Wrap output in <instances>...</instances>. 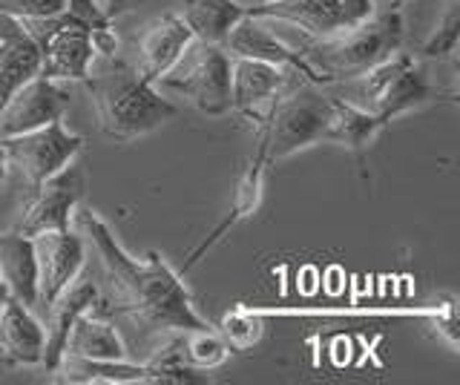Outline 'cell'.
Here are the masks:
<instances>
[{
    "label": "cell",
    "mask_w": 460,
    "mask_h": 385,
    "mask_svg": "<svg viewBox=\"0 0 460 385\" xmlns=\"http://www.w3.org/2000/svg\"><path fill=\"white\" fill-rule=\"evenodd\" d=\"M222 47L227 49L230 58H251V61H265V64L296 69V49L277 32H270L262 18H251L248 12H244V18L227 32Z\"/></svg>",
    "instance_id": "20"
},
{
    "label": "cell",
    "mask_w": 460,
    "mask_h": 385,
    "mask_svg": "<svg viewBox=\"0 0 460 385\" xmlns=\"http://www.w3.org/2000/svg\"><path fill=\"white\" fill-rule=\"evenodd\" d=\"M98 127L110 141H136L179 116V107L158 92L133 64L110 58L107 69L86 75Z\"/></svg>",
    "instance_id": "3"
},
{
    "label": "cell",
    "mask_w": 460,
    "mask_h": 385,
    "mask_svg": "<svg viewBox=\"0 0 460 385\" xmlns=\"http://www.w3.org/2000/svg\"><path fill=\"white\" fill-rule=\"evenodd\" d=\"M222 334H225V339H227L234 348H248V346H253V342L259 339V334H262V328H259V322L251 317V313L234 311V313H227V317H225V322H222Z\"/></svg>",
    "instance_id": "26"
},
{
    "label": "cell",
    "mask_w": 460,
    "mask_h": 385,
    "mask_svg": "<svg viewBox=\"0 0 460 385\" xmlns=\"http://www.w3.org/2000/svg\"><path fill=\"white\" fill-rule=\"evenodd\" d=\"M84 170L72 162L61 173L40 181L38 188H29V198L21 210L18 233L38 236L47 231H66L72 216L84 198Z\"/></svg>",
    "instance_id": "10"
},
{
    "label": "cell",
    "mask_w": 460,
    "mask_h": 385,
    "mask_svg": "<svg viewBox=\"0 0 460 385\" xmlns=\"http://www.w3.org/2000/svg\"><path fill=\"white\" fill-rule=\"evenodd\" d=\"M6 176H9V159H6V147L4 141H0V188L6 184Z\"/></svg>",
    "instance_id": "29"
},
{
    "label": "cell",
    "mask_w": 460,
    "mask_h": 385,
    "mask_svg": "<svg viewBox=\"0 0 460 385\" xmlns=\"http://www.w3.org/2000/svg\"><path fill=\"white\" fill-rule=\"evenodd\" d=\"M251 18L277 21L311 38H331L349 32L371 18L374 0H270L244 6Z\"/></svg>",
    "instance_id": "8"
},
{
    "label": "cell",
    "mask_w": 460,
    "mask_h": 385,
    "mask_svg": "<svg viewBox=\"0 0 460 385\" xmlns=\"http://www.w3.org/2000/svg\"><path fill=\"white\" fill-rule=\"evenodd\" d=\"M294 66H277L251 58H230V98L234 112L253 121L259 127L265 121L268 109L282 95L288 81L294 78Z\"/></svg>",
    "instance_id": "13"
},
{
    "label": "cell",
    "mask_w": 460,
    "mask_h": 385,
    "mask_svg": "<svg viewBox=\"0 0 460 385\" xmlns=\"http://www.w3.org/2000/svg\"><path fill=\"white\" fill-rule=\"evenodd\" d=\"M394 4H400V0H394Z\"/></svg>",
    "instance_id": "32"
},
{
    "label": "cell",
    "mask_w": 460,
    "mask_h": 385,
    "mask_svg": "<svg viewBox=\"0 0 460 385\" xmlns=\"http://www.w3.org/2000/svg\"><path fill=\"white\" fill-rule=\"evenodd\" d=\"M38 259V305L49 308L64 288L84 274L86 245L84 236L66 231H47L32 236Z\"/></svg>",
    "instance_id": "12"
},
{
    "label": "cell",
    "mask_w": 460,
    "mask_h": 385,
    "mask_svg": "<svg viewBox=\"0 0 460 385\" xmlns=\"http://www.w3.org/2000/svg\"><path fill=\"white\" fill-rule=\"evenodd\" d=\"M72 219L78 222L81 233L93 241L95 253L104 262L107 276L119 293L115 308L155 331H210L213 325L196 311L181 276L164 262L162 253L150 250L144 256H133L93 207L78 205Z\"/></svg>",
    "instance_id": "1"
},
{
    "label": "cell",
    "mask_w": 460,
    "mask_h": 385,
    "mask_svg": "<svg viewBox=\"0 0 460 385\" xmlns=\"http://www.w3.org/2000/svg\"><path fill=\"white\" fill-rule=\"evenodd\" d=\"M402 35H406L402 12L388 6L383 12H371V18L354 30L331 38H311L299 32V40L291 47L296 49L299 73L325 87V83L363 78L368 69L383 64L388 55L402 47Z\"/></svg>",
    "instance_id": "2"
},
{
    "label": "cell",
    "mask_w": 460,
    "mask_h": 385,
    "mask_svg": "<svg viewBox=\"0 0 460 385\" xmlns=\"http://www.w3.org/2000/svg\"><path fill=\"white\" fill-rule=\"evenodd\" d=\"M138 4H144V0H98V6H101V12L110 18V21H115V18H121L124 12H129V9H136Z\"/></svg>",
    "instance_id": "28"
},
{
    "label": "cell",
    "mask_w": 460,
    "mask_h": 385,
    "mask_svg": "<svg viewBox=\"0 0 460 385\" xmlns=\"http://www.w3.org/2000/svg\"><path fill=\"white\" fill-rule=\"evenodd\" d=\"M72 107V95L64 81L35 75L14 92L0 109V138L32 133L52 121H64Z\"/></svg>",
    "instance_id": "11"
},
{
    "label": "cell",
    "mask_w": 460,
    "mask_h": 385,
    "mask_svg": "<svg viewBox=\"0 0 460 385\" xmlns=\"http://www.w3.org/2000/svg\"><path fill=\"white\" fill-rule=\"evenodd\" d=\"M0 12L14 18H49L64 12V0H0Z\"/></svg>",
    "instance_id": "27"
},
{
    "label": "cell",
    "mask_w": 460,
    "mask_h": 385,
    "mask_svg": "<svg viewBox=\"0 0 460 385\" xmlns=\"http://www.w3.org/2000/svg\"><path fill=\"white\" fill-rule=\"evenodd\" d=\"M0 346L9 365H40L47 331L35 319L32 308H26L14 296H9L0 308Z\"/></svg>",
    "instance_id": "19"
},
{
    "label": "cell",
    "mask_w": 460,
    "mask_h": 385,
    "mask_svg": "<svg viewBox=\"0 0 460 385\" xmlns=\"http://www.w3.org/2000/svg\"><path fill=\"white\" fill-rule=\"evenodd\" d=\"M268 155H265V147H262V141L256 138V150L251 155V162L248 167H244V173L239 176V184H236V190H234V202H230V210H227V216L225 222L216 227V231L210 233V239H205L201 245L193 250L190 256V262H187L184 267H193L199 259H201V253L210 250L216 241H219L225 233H227V227H234L239 224L242 219H248L256 213L259 202H262V190H265V170H268Z\"/></svg>",
    "instance_id": "21"
},
{
    "label": "cell",
    "mask_w": 460,
    "mask_h": 385,
    "mask_svg": "<svg viewBox=\"0 0 460 385\" xmlns=\"http://www.w3.org/2000/svg\"><path fill=\"white\" fill-rule=\"evenodd\" d=\"M55 382L75 385H162V374L150 363L127 360H84V356L64 354L49 371Z\"/></svg>",
    "instance_id": "15"
},
{
    "label": "cell",
    "mask_w": 460,
    "mask_h": 385,
    "mask_svg": "<svg viewBox=\"0 0 460 385\" xmlns=\"http://www.w3.org/2000/svg\"><path fill=\"white\" fill-rule=\"evenodd\" d=\"M155 87L187 98L208 118H225L227 112H234V98H230V55L225 47L193 40L179 58V64L167 75L158 78Z\"/></svg>",
    "instance_id": "6"
},
{
    "label": "cell",
    "mask_w": 460,
    "mask_h": 385,
    "mask_svg": "<svg viewBox=\"0 0 460 385\" xmlns=\"http://www.w3.org/2000/svg\"><path fill=\"white\" fill-rule=\"evenodd\" d=\"M331 104H334V98H328L320 90V83L308 81L296 69L282 95L268 109L265 121L253 127L256 138L265 147L268 164L291 159L299 150L328 141Z\"/></svg>",
    "instance_id": "4"
},
{
    "label": "cell",
    "mask_w": 460,
    "mask_h": 385,
    "mask_svg": "<svg viewBox=\"0 0 460 385\" xmlns=\"http://www.w3.org/2000/svg\"><path fill=\"white\" fill-rule=\"evenodd\" d=\"M457 44H460V0H446L435 32L429 35L420 52L423 58L431 61H452L457 55Z\"/></svg>",
    "instance_id": "25"
},
{
    "label": "cell",
    "mask_w": 460,
    "mask_h": 385,
    "mask_svg": "<svg viewBox=\"0 0 460 385\" xmlns=\"http://www.w3.org/2000/svg\"><path fill=\"white\" fill-rule=\"evenodd\" d=\"M357 81H359L357 104L368 109L371 116H377L383 124L394 121L402 112L420 109L443 98V92L429 81L423 64L414 55L400 49Z\"/></svg>",
    "instance_id": "5"
},
{
    "label": "cell",
    "mask_w": 460,
    "mask_h": 385,
    "mask_svg": "<svg viewBox=\"0 0 460 385\" xmlns=\"http://www.w3.org/2000/svg\"><path fill=\"white\" fill-rule=\"evenodd\" d=\"M256 4H270V0H256Z\"/></svg>",
    "instance_id": "31"
},
{
    "label": "cell",
    "mask_w": 460,
    "mask_h": 385,
    "mask_svg": "<svg viewBox=\"0 0 460 385\" xmlns=\"http://www.w3.org/2000/svg\"><path fill=\"white\" fill-rule=\"evenodd\" d=\"M38 47L21 18L0 12V109L29 78L38 75Z\"/></svg>",
    "instance_id": "17"
},
{
    "label": "cell",
    "mask_w": 460,
    "mask_h": 385,
    "mask_svg": "<svg viewBox=\"0 0 460 385\" xmlns=\"http://www.w3.org/2000/svg\"><path fill=\"white\" fill-rule=\"evenodd\" d=\"M193 44L190 30L179 18V12H164V15L153 18L138 35L136 47V69L147 78L150 83H158V78L167 75L179 58Z\"/></svg>",
    "instance_id": "14"
},
{
    "label": "cell",
    "mask_w": 460,
    "mask_h": 385,
    "mask_svg": "<svg viewBox=\"0 0 460 385\" xmlns=\"http://www.w3.org/2000/svg\"><path fill=\"white\" fill-rule=\"evenodd\" d=\"M26 32L38 47V75L52 81H86L93 73V61L98 58L93 47V35L84 23L58 12L49 18H21Z\"/></svg>",
    "instance_id": "7"
},
{
    "label": "cell",
    "mask_w": 460,
    "mask_h": 385,
    "mask_svg": "<svg viewBox=\"0 0 460 385\" xmlns=\"http://www.w3.org/2000/svg\"><path fill=\"white\" fill-rule=\"evenodd\" d=\"M12 293H9V288H6V282H4V276H0V308H4V302L9 299Z\"/></svg>",
    "instance_id": "30"
},
{
    "label": "cell",
    "mask_w": 460,
    "mask_h": 385,
    "mask_svg": "<svg viewBox=\"0 0 460 385\" xmlns=\"http://www.w3.org/2000/svg\"><path fill=\"white\" fill-rule=\"evenodd\" d=\"M383 121L371 116L357 101H345V98H334L331 104V124H328V141H334L340 147H349L354 153H363L374 136L383 130Z\"/></svg>",
    "instance_id": "24"
},
{
    "label": "cell",
    "mask_w": 460,
    "mask_h": 385,
    "mask_svg": "<svg viewBox=\"0 0 460 385\" xmlns=\"http://www.w3.org/2000/svg\"><path fill=\"white\" fill-rule=\"evenodd\" d=\"M64 354L84 360H127L129 351L119 328L112 325V305L98 299L93 308H86L69 328Z\"/></svg>",
    "instance_id": "16"
},
{
    "label": "cell",
    "mask_w": 460,
    "mask_h": 385,
    "mask_svg": "<svg viewBox=\"0 0 460 385\" xmlns=\"http://www.w3.org/2000/svg\"><path fill=\"white\" fill-rule=\"evenodd\" d=\"M98 299H101V291L93 282V276L81 274L78 279H72L64 288V293L47 308L49 328H47V346H43V360H40L43 368L52 371L58 365V360L64 356V346H66L72 322H75L86 308H93Z\"/></svg>",
    "instance_id": "18"
},
{
    "label": "cell",
    "mask_w": 460,
    "mask_h": 385,
    "mask_svg": "<svg viewBox=\"0 0 460 385\" xmlns=\"http://www.w3.org/2000/svg\"><path fill=\"white\" fill-rule=\"evenodd\" d=\"M0 276L18 302L26 308L38 305V259L32 236L18 231L0 233Z\"/></svg>",
    "instance_id": "22"
},
{
    "label": "cell",
    "mask_w": 460,
    "mask_h": 385,
    "mask_svg": "<svg viewBox=\"0 0 460 385\" xmlns=\"http://www.w3.org/2000/svg\"><path fill=\"white\" fill-rule=\"evenodd\" d=\"M0 141L6 147L9 167L18 170L29 188H38L40 181L61 173L84 150V138L78 133H69L64 121H52L47 127H38L32 133L0 138Z\"/></svg>",
    "instance_id": "9"
},
{
    "label": "cell",
    "mask_w": 460,
    "mask_h": 385,
    "mask_svg": "<svg viewBox=\"0 0 460 385\" xmlns=\"http://www.w3.org/2000/svg\"><path fill=\"white\" fill-rule=\"evenodd\" d=\"M179 18L193 40L222 47L227 32L244 18V6L236 0H181Z\"/></svg>",
    "instance_id": "23"
}]
</instances>
